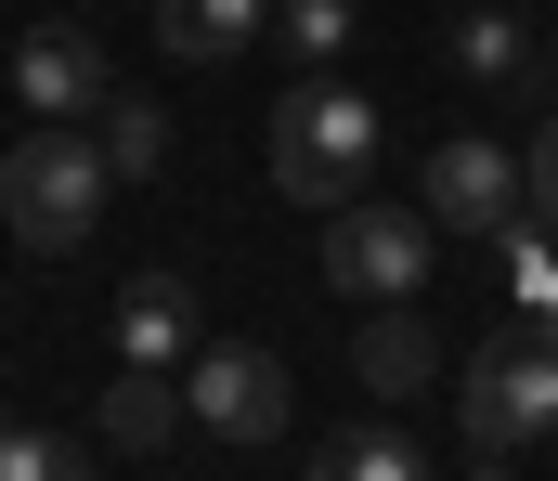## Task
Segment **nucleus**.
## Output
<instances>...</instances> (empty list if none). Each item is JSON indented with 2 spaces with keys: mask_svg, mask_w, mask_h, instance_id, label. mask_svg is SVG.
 Listing matches in <instances>:
<instances>
[{
  "mask_svg": "<svg viewBox=\"0 0 558 481\" xmlns=\"http://www.w3.org/2000/svg\"><path fill=\"white\" fill-rule=\"evenodd\" d=\"M312 481H428V443L390 430V417H364V430H338V443L312 456Z\"/></svg>",
  "mask_w": 558,
  "mask_h": 481,
  "instance_id": "13",
  "label": "nucleus"
},
{
  "mask_svg": "<svg viewBox=\"0 0 558 481\" xmlns=\"http://www.w3.org/2000/svg\"><path fill=\"white\" fill-rule=\"evenodd\" d=\"M428 261H441V248H428V208H364V195H351V208L325 221V287L364 300V313H377V300H416Z\"/></svg>",
  "mask_w": 558,
  "mask_h": 481,
  "instance_id": "4",
  "label": "nucleus"
},
{
  "mask_svg": "<svg viewBox=\"0 0 558 481\" xmlns=\"http://www.w3.org/2000/svg\"><path fill=\"white\" fill-rule=\"evenodd\" d=\"M247 39H274V0H156V52L182 65H234Z\"/></svg>",
  "mask_w": 558,
  "mask_h": 481,
  "instance_id": "10",
  "label": "nucleus"
},
{
  "mask_svg": "<svg viewBox=\"0 0 558 481\" xmlns=\"http://www.w3.org/2000/svg\"><path fill=\"white\" fill-rule=\"evenodd\" d=\"M454 65H468V79H494V92H533V79H546L533 26H520V13H494V0H468V13H454Z\"/></svg>",
  "mask_w": 558,
  "mask_h": 481,
  "instance_id": "12",
  "label": "nucleus"
},
{
  "mask_svg": "<svg viewBox=\"0 0 558 481\" xmlns=\"http://www.w3.org/2000/svg\"><path fill=\"white\" fill-rule=\"evenodd\" d=\"M118 351H131V364H195V351H208L195 287H182V274H131V300H118Z\"/></svg>",
  "mask_w": 558,
  "mask_h": 481,
  "instance_id": "9",
  "label": "nucleus"
},
{
  "mask_svg": "<svg viewBox=\"0 0 558 481\" xmlns=\"http://www.w3.org/2000/svg\"><path fill=\"white\" fill-rule=\"evenodd\" d=\"M182 430H195V404L169 390V364H131V377L105 390V443H118V456H156V443H182Z\"/></svg>",
  "mask_w": 558,
  "mask_h": 481,
  "instance_id": "11",
  "label": "nucleus"
},
{
  "mask_svg": "<svg viewBox=\"0 0 558 481\" xmlns=\"http://www.w3.org/2000/svg\"><path fill=\"white\" fill-rule=\"evenodd\" d=\"M0 481H92V456L52 430H0Z\"/></svg>",
  "mask_w": 558,
  "mask_h": 481,
  "instance_id": "16",
  "label": "nucleus"
},
{
  "mask_svg": "<svg viewBox=\"0 0 558 481\" xmlns=\"http://www.w3.org/2000/svg\"><path fill=\"white\" fill-rule=\"evenodd\" d=\"M274 52L299 79H325V65L351 52V0H274Z\"/></svg>",
  "mask_w": 558,
  "mask_h": 481,
  "instance_id": "14",
  "label": "nucleus"
},
{
  "mask_svg": "<svg viewBox=\"0 0 558 481\" xmlns=\"http://www.w3.org/2000/svg\"><path fill=\"white\" fill-rule=\"evenodd\" d=\"M546 79H558V39H546Z\"/></svg>",
  "mask_w": 558,
  "mask_h": 481,
  "instance_id": "18",
  "label": "nucleus"
},
{
  "mask_svg": "<svg viewBox=\"0 0 558 481\" xmlns=\"http://www.w3.org/2000/svg\"><path fill=\"white\" fill-rule=\"evenodd\" d=\"M533 195H520V144H494V131H454V144H428V221H454V235H507Z\"/></svg>",
  "mask_w": 558,
  "mask_h": 481,
  "instance_id": "7",
  "label": "nucleus"
},
{
  "mask_svg": "<svg viewBox=\"0 0 558 481\" xmlns=\"http://www.w3.org/2000/svg\"><path fill=\"white\" fill-rule=\"evenodd\" d=\"M105 144L92 131H65V118H26V144L0 157V221H13V248H39V261H65V248H92V221H105Z\"/></svg>",
  "mask_w": 558,
  "mask_h": 481,
  "instance_id": "1",
  "label": "nucleus"
},
{
  "mask_svg": "<svg viewBox=\"0 0 558 481\" xmlns=\"http://www.w3.org/2000/svg\"><path fill=\"white\" fill-rule=\"evenodd\" d=\"M13 92H26V118H65V131H92L105 105H118V65H105V39L92 26H26L13 39Z\"/></svg>",
  "mask_w": 558,
  "mask_h": 481,
  "instance_id": "6",
  "label": "nucleus"
},
{
  "mask_svg": "<svg viewBox=\"0 0 558 481\" xmlns=\"http://www.w3.org/2000/svg\"><path fill=\"white\" fill-rule=\"evenodd\" d=\"M364 169H377V105H364L351 79H299V92L274 105V195H299V208H351Z\"/></svg>",
  "mask_w": 558,
  "mask_h": 481,
  "instance_id": "2",
  "label": "nucleus"
},
{
  "mask_svg": "<svg viewBox=\"0 0 558 481\" xmlns=\"http://www.w3.org/2000/svg\"><path fill=\"white\" fill-rule=\"evenodd\" d=\"M351 377H364L377 404H416L428 377H441V338H428L416 300H377V313H364V338H351Z\"/></svg>",
  "mask_w": 558,
  "mask_h": 481,
  "instance_id": "8",
  "label": "nucleus"
},
{
  "mask_svg": "<svg viewBox=\"0 0 558 481\" xmlns=\"http://www.w3.org/2000/svg\"><path fill=\"white\" fill-rule=\"evenodd\" d=\"M92 144H105V169H118V182H156V157H169V118H156L143 92H118V105L92 118Z\"/></svg>",
  "mask_w": 558,
  "mask_h": 481,
  "instance_id": "15",
  "label": "nucleus"
},
{
  "mask_svg": "<svg viewBox=\"0 0 558 481\" xmlns=\"http://www.w3.org/2000/svg\"><path fill=\"white\" fill-rule=\"evenodd\" d=\"M182 404H195L208 443H274L286 430V364L260 338H208V351L182 364Z\"/></svg>",
  "mask_w": 558,
  "mask_h": 481,
  "instance_id": "5",
  "label": "nucleus"
},
{
  "mask_svg": "<svg viewBox=\"0 0 558 481\" xmlns=\"http://www.w3.org/2000/svg\"><path fill=\"white\" fill-rule=\"evenodd\" d=\"M454 404H468V443H481V456H533V443L558 430V325L546 313L494 325V338L468 351Z\"/></svg>",
  "mask_w": 558,
  "mask_h": 481,
  "instance_id": "3",
  "label": "nucleus"
},
{
  "mask_svg": "<svg viewBox=\"0 0 558 481\" xmlns=\"http://www.w3.org/2000/svg\"><path fill=\"white\" fill-rule=\"evenodd\" d=\"M520 195H533V221L558 235V118L533 131V144H520Z\"/></svg>",
  "mask_w": 558,
  "mask_h": 481,
  "instance_id": "17",
  "label": "nucleus"
}]
</instances>
